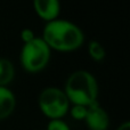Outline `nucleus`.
Segmentation results:
<instances>
[{"label":"nucleus","mask_w":130,"mask_h":130,"mask_svg":"<svg viewBox=\"0 0 130 130\" xmlns=\"http://www.w3.org/2000/svg\"><path fill=\"white\" fill-rule=\"evenodd\" d=\"M85 121L89 130H107L110 126V117L98 102L88 106Z\"/></svg>","instance_id":"nucleus-5"},{"label":"nucleus","mask_w":130,"mask_h":130,"mask_svg":"<svg viewBox=\"0 0 130 130\" xmlns=\"http://www.w3.org/2000/svg\"><path fill=\"white\" fill-rule=\"evenodd\" d=\"M33 8L37 15L47 23L57 20L61 13V4L58 0H36Z\"/></svg>","instance_id":"nucleus-6"},{"label":"nucleus","mask_w":130,"mask_h":130,"mask_svg":"<svg viewBox=\"0 0 130 130\" xmlns=\"http://www.w3.org/2000/svg\"><path fill=\"white\" fill-rule=\"evenodd\" d=\"M64 92L72 105L90 106L98 98V83L90 72L78 70L67 78Z\"/></svg>","instance_id":"nucleus-2"},{"label":"nucleus","mask_w":130,"mask_h":130,"mask_svg":"<svg viewBox=\"0 0 130 130\" xmlns=\"http://www.w3.org/2000/svg\"><path fill=\"white\" fill-rule=\"evenodd\" d=\"M88 54H89L90 58L94 59L96 62H101L105 58V48L103 47L101 42L98 41H91V42L88 45Z\"/></svg>","instance_id":"nucleus-9"},{"label":"nucleus","mask_w":130,"mask_h":130,"mask_svg":"<svg viewBox=\"0 0 130 130\" xmlns=\"http://www.w3.org/2000/svg\"><path fill=\"white\" fill-rule=\"evenodd\" d=\"M87 110L88 107H86V106L72 105L69 111L71 113V117L74 120H76V121H85L86 115H87Z\"/></svg>","instance_id":"nucleus-10"},{"label":"nucleus","mask_w":130,"mask_h":130,"mask_svg":"<svg viewBox=\"0 0 130 130\" xmlns=\"http://www.w3.org/2000/svg\"><path fill=\"white\" fill-rule=\"evenodd\" d=\"M34 38H36V34H34V32L32 31L31 29H24L21 32V39H22V41L24 43L30 42V41H32Z\"/></svg>","instance_id":"nucleus-12"},{"label":"nucleus","mask_w":130,"mask_h":130,"mask_svg":"<svg viewBox=\"0 0 130 130\" xmlns=\"http://www.w3.org/2000/svg\"><path fill=\"white\" fill-rule=\"evenodd\" d=\"M52 50L42 38H36L27 43H24L21 50V64L29 73L40 72L48 65L50 61Z\"/></svg>","instance_id":"nucleus-3"},{"label":"nucleus","mask_w":130,"mask_h":130,"mask_svg":"<svg viewBox=\"0 0 130 130\" xmlns=\"http://www.w3.org/2000/svg\"><path fill=\"white\" fill-rule=\"evenodd\" d=\"M47 130H71L69 124L63 119L50 120L47 124Z\"/></svg>","instance_id":"nucleus-11"},{"label":"nucleus","mask_w":130,"mask_h":130,"mask_svg":"<svg viewBox=\"0 0 130 130\" xmlns=\"http://www.w3.org/2000/svg\"><path fill=\"white\" fill-rule=\"evenodd\" d=\"M39 108L50 120L63 119L70 110V102L64 90L56 87L45 88L38 97Z\"/></svg>","instance_id":"nucleus-4"},{"label":"nucleus","mask_w":130,"mask_h":130,"mask_svg":"<svg viewBox=\"0 0 130 130\" xmlns=\"http://www.w3.org/2000/svg\"><path fill=\"white\" fill-rule=\"evenodd\" d=\"M15 67L14 64L7 58H0V87H8L14 80Z\"/></svg>","instance_id":"nucleus-8"},{"label":"nucleus","mask_w":130,"mask_h":130,"mask_svg":"<svg viewBox=\"0 0 130 130\" xmlns=\"http://www.w3.org/2000/svg\"><path fill=\"white\" fill-rule=\"evenodd\" d=\"M117 130H130V123H129L128 121L123 122L122 124H120V126L118 127Z\"/></svg>","instance_id":"nucleus-13"},{"label":"nucleus","mask_w":130,"mask_h":130,"mask_svg":"<svg viewBox=\"0 0 130 130\" xmlns=\"http://www.w3.org/2000/svg\"><path fill=\"white\" fill-rule=\"evenodd\" d=\"M41 38L50 50L62 53L74 52L85 42V34L78 25L59 18L48 22L45 25Z\"/></svg>","instance_id":"nucleus-1"},{"label":"nucleus","mask_w":130,"mask_h":130,"mask_svg":"<svg viewBox=\"0 0 130 130\" xmlns=\"http://www.w3.org/2000/svg\"><path fill=\"white\" fill-rule=\"evenodd\" d=\"M16 107V97L8 87H0V121L13 114Z\"/></svg>","instance_id":"nucleus-7"}]
</instances>
